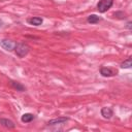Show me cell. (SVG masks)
<instances>
[{
    "label": "cell",
    "mask_w": 132,
    "mask_h": 132,
    "mask_svg": "<svg viewBox=\"0 0 132 132\" xmlns=\"http://www.w3.org/2000/svg\"><path fill=\"white\" fill-rule=\"evenodd\" d=\"M100 74L104 77H111L118 74V70L112 69L110 67H101L100 68Z\"/></svg>",
    "instance_id": "3957f363"
},
{
    "label": "cell",
    "mask_w": 132,
    "mask_h": 132,
    "mask_svg": "<svg viewBox=\"0 0 132 132\" xmlns=\"http://www.w3.org/2000/svg\"><path fill=\"white\" fill-rule=\"evenodd\" d=\"M113 4V0H99L97 3V10L100 13L106 12Z\"/></svg>",
    "instance_id": "7a4b0ae2"
},
{
    "label": "cell",
    "mask_w": 132,
    "mask_h": 132,
    "mask_svg": "<svg viewBox=\"0 0 132 132\" xmlns=\"http://www.w3.org/2000/svg\"><path fill=\"white\" fill-rule=\"evenodd\" d=\"M132 66V58L131 57H128L126 60H124L122 63H121V68H131Z\"/></svg>",
    "instance_id": "7c38bea8"
},
{
    "label": "cell",
    "mask_w": 132,
    "mask_h": 132,
    "mask_svg": "<svg viewBox=\"0 0 132 132\" xmlns=\"http://www.w3.org/2000/svg\"><path fill=\"white\" fill-rule=\"evenodd\" d=\"M0 45H1V47H3L5 51H12L13 48H14V45H15V43L13 42V41H11V40H9V39H2L1 41H0Z\"/></svg>",
    "instance_id": "277c9868"
},
{
    "label": "cell",
    "mask_w": 132,
    "mask_h": 132,
    "mask_svg": "<svg viewBox=\"0 0 132 132\" xmlns=\"http://www.w3.org/2000/svg\"><path fill=\"white\" fill-rule=\"evenodd\" d=\"M0 125L7 128V129H13L15 127V124L11 121V120H8V119H4V118H1L0 119Z\"/></svg>",
    "instance_id": "52a82bcc"
},
{
    "label": "cell",
    "mask_w": 132,
    "mask_h": 132,
    "mask_svg": "<svg viewBox=\"0 0 132 132\" xmlns=\"http://www.w3.org/2000/svg\"><path fill=\"white\" fill-rule=\"evenodd\" d=\"M126 28H127V29H129V30H131V29H132V22H131V21H129V22L126 24Z\"/></svg>",
    "instance_id": "5bb4252c"
},
{
    "label": "cell",
    "mask_w": 132,
    "mask_h": 132,
    "mask_svg": "<svg viewBox=\"0 0 132 132\" xmlns=\"http://www.w3.org/2000/svg\"><path fill=\"white\" fill-rule=\"evenodd\" d=\"M101 21V18H99L98 15L96 14H90L88 18H87V22L89 24H97Z\"/></svg>",
    "instance_id": "8fae6325"
},
{
    "label": "cell",
    "mask_w": 132,
    "mask_h": 132,
    "mask_svg": "<svg viewBox=\"0 0 132 132\" xmlns=\"http://www.w3.org/2000/svg\"><path fill=\"white\" fill-rule=\"evenodd\" d=\"M34 119H35V116H34L33 113H30V112L24 113V114L21 117V121H22L23 123H30V122H32Z\"/></svg>",
    "instance_id": "30bf717a"
},
{
    "label": "cell",
    "mask_w": 132,
    "mask_h": 132,
    "mask_svg": "<svg viewBox=\"0 0 132 132\" xmlns=\"http://www.w3.org/2000/svg\"><path fill=\"white\" fill-rule=\"evenodd\" d=\"M15 55L19 57V58H24L25 56L28 55L29 51H30V47L27 43H24V42H16L15 45H14V48H13Z\"/></svg>",
    "instance_id": "6da1fadb"
},
{
    "label": "cell",
    "mask_w": 132,
    "mask_h": 132,
    "mask_svg": "<svg viewBox=\"0 0 132 132\" xmlns=\"http://www.w3.org/2000/svg\"><path fill=\"white\" fill-rule=\"evenodd\" d=\"M9 84H10V86H11L14 90H16V91H19V92H25V91H26L25 86H23V85H22L21 82H19V81L9 80Z\"/></svg>",
    "instance_id": "9c48e42d"
},
{
    "label": "cell",
    "mask_w": 132,
    "mask_h": 132,
    "mask_svg": "<svg viewBox=\"0 0 132 132\" xmlns=\"http://www.w3.org/2000/svg\"><path fill=\"white\" fill-rule=\"evenodd\" d=\"M27 22L32 26H40L43 23V20L40 16H32V18H28Z\"/></svg>",
    "instance_id": "ba28073f"
},
{
    "label": "cell",
    "mask_w": 132,
    "mask_h": 132,
    "mask_svg": "<svg viewBox=\"0 0 132 132\" xmlns=\"http://www.w3.org/2000/svg\"><path fill=\"white\" fill-rule=\"evenodd\" d=\"M100 112H101V116L106 120H109L113 116V110L110 107H102Z\"/></svg>",
    "instance_id": "8992f818"
},
{
    "label": "cell",
    "mask_w": 132,
    "mask_h": 132,
    "mask_svg": "<svg viewBox=\"0 0 132 132\" xmlns=\"http://www.w3.org/2000/svg\"><path fill=\"white\" fill-rule=\"evenodd\" d=\"M113 16L117 18V19H119V20H124V19L127 18V14L124 11H117V12L113 13Z\"/></svg>",
    "instance_id": "4fadbf2b"
},
{
    "label": "cell",
    "mask_w": 132,
    "mask_h": 132,
    "mask_svg": "<svg viewBox=\"0 0 132 132\" xmlns=\"http://www.w3.org/2000/svg\"><path fill=\"white\" fill-rule=\"evenodd\" d=\"M69 119L66 118V117H60V118H56V119H52L47 122V125L48 126H55V125H60V124H63V123H66Z\"/></svg>",
    "instance_id": "5b68a950"
}]
</instances>
